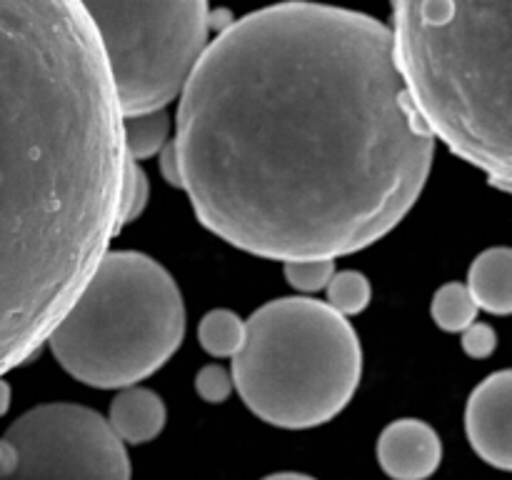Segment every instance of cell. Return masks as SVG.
<instances>
[{"label":"cell","mask_w":512,"mask_h":480,"mask_svg":"<svg viewBox=\"0 0 512 480\" xmlns=\"http://www.w3.org/2000/svg\"><path fill=\"white\" fill-rule=\"evenodd\" d=\"M233 388L263 423L308 430L338 418L363 378L353 323L325 300L278 298L245 320Z\"/></svg>","instance_id":"277c9868"},{"label":"cell","mask_w":512,"mask_h":480,"mask_svg":"<svg viewBox=\"0 0 512 480\" xmlns=\"http://www.w3.org/2000/svg\"><path fill=\"white\" fill-rule=\"evenodd\" d=\"M328 300L325 303L335 310L343 318H353L360 315L373 300V288H370V280L365 278L358 270H340L330 278L328 283Z\"/></svg>","instance_id":"9a60e30c"},{"label":"cell","mask_w":512,"mask_h":480,"mask_svg":"<svg viewBox=\"0 0 512 480\" xmlns=\"http://www.w3.org/2000/svg\"><path fill=\"white\" fill-rule=\"evenodd\" d=\"M173 145L200 223L280 263L378 243L418 203L435 155L388 25L318 3L220 30L180 93Z\"/></svg>","instance_id":"6da1fadb"},{"label":"cell","mask_w":512,"mask_h":480,"mask_svg":"<svg viewBox=\"0 0 512 480\" xmlns=\"http://www.w3.org/2000/svg\"><path fill=\"white\" fill-rule=\"evenodd\" d=\"M470 298L478 310L493 315H510L512 310V250L508 245L488 248L473 260L468 270Z\"/></svg>","instance_id":"8fae6325"},{"label":"cell","mask_w":512,"mask_h":480,"mask_svg":"<svg viewBox=\"0 0 512 480\" xmlns=\"http://www.w3.org/2000/svg\"><path fill=\"white\" fill-rule=\"evenodd\" d=\"M120 120H123L125 158L133 163L153 158L170 143V115L165 110Z\"/></svg>","instance_id":"7c38bea8"},{"label":"cell","mask_w":512,"mask_h":480,"mask_svg":"<svg viewBox=\"0 0 512 480\" xmlns=\"http://www.w3.org/2000/svg\"><path fill=\"white\" fill-rule=\"evenodd\" d=\"M512 373L488 375L470 393L465 408V433L475 453L498 470L512 468Z\"/></svg>","instance_id":"ba28073f"},{"label":"cell","mask_w":512,"mask_h":480,"mask_svg":"<svg viewBox=\"0 0 512 480\" xmlns=\"http://www.w3.org/2000/svg\"><path fill=\"white\" fill-rule=\"evenodd\" d=\"M390 33L405 88L433 138L510 190V0H400Z\"/></svg>","instance_id":"3957f363"},{"label":"cell","mask_w":512,"mask_h":480,"mask_svg":"<svg viewBox=\"0 0 512 480\" xmlns=\"http://www.w3.org/2000/svg\"><path fill=\"white\" fill-rule=\"evenodd\" d=\"M10 405V385L5 383V380H0V415L8 410Z\"/></svg>","instance_id":"7402d4cb"},{"label":"cell","mask_w":512,"mask_h":480,"mask_svg":"<svg viewBox=\"0 0 512 480\" xmlns=\"http://www.w3.org/2000/svg\"><path fill=\"white\" fill-rule=\"evenodd\" d=\"M150 198V183L145 170L140 168V163L125 158V173H123V190H120V218L118 228H123L125 223H133L140 218L145 208H148Z\"/></svg>","instance_id":"2e32d148"},{"label":"cell","mask_w":512,"mask_h":480,"mask_svg":"<svg viewBox=\"0 0 512 480\" xmlns=\"http://www.w3.org/2000/svg\"><path fill=\"white\" fill-rule=\"evenodd\" d=\"M435 325L445 333H463L478 320V305L470 298L468 288L463 283H445L433 295L430 305Z\"/></svg>","instance_id":"5bb4252c"},{"label":"cell","mask_w":512,"mask_h":480,"mask_svg":"<svg viewBox=\"0 0 512 480\" xmlns=\"http://www.w3.org/2000/svg\"><path fill=\"white\" fill-rule=\"evenodd\" d=\"M95 30L120 118L158 113L183 93L210 43L203 0L83 3Z\"/></svg>","instance_id":"8992f818"},{"label":"cell","mask_w":512,"mask_h":480,"mask_svg":"<svg viewBox=\"0 0 512 480\" xmlns=\"http://www.w3.org/2000/svg\"><path fill=\"white\" fill-rule=\"evenodd\" d=\"M463 350L470 358H488L498 348V333L488 323H473L468 330H463Z\"/></svg>","instance_id":"d6986e66"},{"label":"cell","mask_w":512,"mask_h":480,"mask_svg":"<svg viewBox=\"0 0 512 480\" xmlns=\"http://www.w3.org/2000/svg\"><path fill=\"white\" fill-rule=\"evenodd\" d=\"M195 390L205 403H225L233 393V378L220 365H205L198 375H195Z\"/></svg>","instance_id":"ac0fdd59"},{"label":"cell","mask_w":512,"mask_h":480,"mask_svg":"<svg viewBox=\"0 0 512 480\" xmlns=\"http://www.w3.org/2000/svg\"><path fill=\"white\" fill-rule=\"evenodd\" d=\"M185 338L173 275L138 250H108L48 345L60 368L90 388H133L158 373Z\"/></svg>","instance_id":"5b68a950"},{"label":"cell","mask_w":512,"mask_h":480,"mask_svg":"<svg viewBox=\"0 0 512 480\" xmlns=\"http://www.w3.org/2000/svg\"><path fill=\"white\" fill-rule=\"evenodd\" d=\"M443 443L433 425L400 418L385 425L378 438V463L393 480H425L440 468Z\"/></svg>","instance_id":"9c48e42d"},{"label":"cell","mask_w":512,"mask_h":480,"mask_svg":"<svg viewBox=\"0 0 512 480\" xmlns=\"http://www.w3.org/2000/svg\"><path fill=\"white\" fill-rule=\"evenodd\" d=\"M123 120L83 3L0 0V378L118 233Z\"/></svg>","instance_id":"7a4b0ae2"},{"label":"cell","mask_w":512,"mask_h":480,"mask_svg":"<svg viewBox=\"0 0 512 480\" xmlns=\"http://www.w3.org/2000/svg\"><path fill=\"white\" fill-rule=\"evenodd\" d=\"M125 445L95 410L45 403L0 438V480H130Z\"/></svg>","instance_id":"52a82bcc"},{"label":"cell","mask_w":512,"mask_h":480,"mask_svg":"<svg viewBox=\"0 0 512 480\" xmlns=\"http://www.w3.org/2000/svg\"><path fill=\"white\" fill-rule=\"evenodd\" d=\"M263 480H318V478L305 473H273V475H265Z\"/></svg>","instance_id":"44dd1931"},{"label":"cell","mask_w":512,"mask_h":480,"mask_svg":"<svg viewBox=\"0 0 512 480\" xmlns=\"http://www.w3.org/2000/svg\"><path fill=\"white\" fill-rule=\"evenodd\" d=\"M105 420L123 445H145L163 433L168 410L155 390L133 385L115 395Z\"/></svg>","instance_id":"30bf717a"},{"label":"cell","mask_w":512,"mask_h":480,"mask_svg":"<svg viewBox=\"0 0 512 480\" xmlns=\"http://www.w3.org/2000/svg\"><path fill=\"white\" fill-rule=\"evenodd\" d=\"M160 170H163L165 180H168L170 185L180 188V163H178V153H175L173 140L160 150Z\"/></svg>","instance_id":"ffe728a7"},{"label":"cell","mask_w":512,"mask_h":480,"mask_svg":"<svg viewBox=\"0 0 512 480\" xmlns=\"http://www.w3.org/2000/svg\"><path fill=\"white\" fill-rule=\"evenodd\" d=\"M198 340L213 358H235L245 340V320L233 310H210L200 320Z\"/></svg>","instance_id":"4fadbf2b"},{"label":"cell","mask_w":512,"mask_h":480,"mask_svg":"<svg viewBox=\"0 0 512 480\" xmlns=\"http://www.w3.org/2000/svg\"><path fill=\"white\" fill-rule=\"evenodd\" d=\"M335 275V260H300V263H285V278L300 293H318L328 288L330 278Z\"/></svg>","instance_id":"e0dca14e"}]
</instances>
